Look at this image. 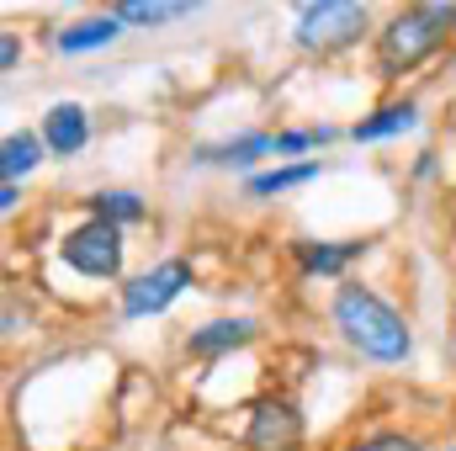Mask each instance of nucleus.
<instances>
[{
	"label": "nucleus",
	"mask_w": 456,
	"mask_h": 451,
	"mask_svg": "<svg viewBox=\"0 0 456 451\" xmlns=\"http://www.w3.org/2000/svg\"><path fill=\"white\" fill-rule=\"evenodd\" d=\"M255 335H260V324H255L249 314H224V319L197 324L191 335L181 340V350H186L191 361H224V356H233V350L255 345Z\"/></svg>",
	"instance_id": "10"
},
{
	"label": "nucleus",
	"mask_w": 456,
	"mask_h": 451,
	"mask_svg": "<svg viewBox=\"0 0 456 451\" xmlns=\"http://www.w3.org/2000/svg\"><path fill=\"white\" fill-rule=\"evenodd\" d=\"M16 64H21V37H16V32H0V70L11 75Z\"/></svg>",
	"instance_id": "19"
},
{
	"label": "nucleus",
	"mask_w": 456,
	"mask_h": 451,
	"mask_svg": "<svg viewBox=\"0 0 456 451\" xmlns=\"http://www.w3.org/2000/svg\"><path fill=\"white\" fill-rule=\"evenodd\" d=\"M37 133H43V144H48V160H75V154L91 149L96 122H91V107H86V102H53V107L43 112V122H37Z\"/></svg>",
	"instance_id": "9"
},
{
	"label": "nucleus",
	"mask_w": 456,
	"mask_h": 451,
	"mask_svg": "<svg viewBox=\"0 0 456 451\" xmlns=\"http://www.w3.org/2000/svg\"><path fill=\"white\" fill-rule=\"evenodd\" d=\"M446 451H456V447H446Z\"/></svg>",
	"instance_id": "22"
},
{
	"label": "nucleus",
	"mask_w": 456,
	"mask_h": 451,
	"mask_svg": "<svg viewBox=\"0 0 456 451\" xmlns=\"http://www.w3.org/2000/svg\"><path fill=\"white\" fill-rule=\"evenodd\" d=\"M43 160H48L43 133H37V127H16V133H5V144H0V181H27Z\"/></svg>",
	"instance_id": "15"
},
{
	"label": "nucleus",
	"mask_w": 456,
	"mask_h": 451,
	"mask_svg": "<svg viewBox=\"0 0 456 451\" xmlns=\"http://www.w3.org/2000/svg\"><path fill=\"white\" fill-rule=\"evenodd\" d=\"M53 255H59V266H69V271L86 276V282H122L127 234L117 224H102V218H80L75 228L59 234Z\"/></svg>",
	"instance_id": "4"
},
{
	"label": "nucleus",
	"mask_w": 456,
	"mask_h": 451,
	"mask_svg": "<svg viewBox=\"0 0 456 451\" xmlns=\"http://www.w3.org/2000/svg\"><path fill=\"white\" fill-rule=\"evenodd\" d=\"M377 37V16L361 0H303L292 11V48L308 59H335Z\"/></svg>",
	"instance_id": "3"
},
{
	"label": "nucleus",
	"mask_w": 456,
	"mask_h": 451,
	"mask_svg": "<svg viewBox=\"0 0 456 451\" xmlns=\"http://www.w3.org/2000/svg\"><path fill=\"white\" fill-rule=\"evenodd\" d=\"M330 324L340 330V340L371 366H403L414 356V324L366 282L345 276L330 298Z\"/></svg>",
	"instance_id": "1"
},
{
	"label": "nucleus",
	"mask_w": 456,
	"mask_h": 451,
	"mask_svg": "<svg viewBox=\"0 0 456 451\" xmlns=\"http://www.w3.org/2000/svg\"><path fill=\"white\" fill-rule=\"evenodd\" d=\"M436 160H441V154H436V149H425V154L414 160V181H436V170H441Z\"/></svg>",
	"instance_id": "21"
},
{
	"label": "nucleus",
	"mask_w": 456,
	"mask_h": 451,
	"mask_svg": "<svg viewBox=\"0 0 456 451\" xmlns=\"http://www.w3.org/2000/svg\"><path fill=\"white\" fill-rule=\"evenodd\" d=\"M345 451H430L414 430H398V425H377V430H361Z\"/></svg>",
	"instance_id": "18"
},
{
	"label": "nucleus",
	"mask_w": 456,
	"mask_h": 451,
	"mask_svg": "<svg viewBox=\"0 0 456 451\" xmlns=\"http://www.w3.org/2000/svg\"><path fill=\"white\" fill-rule=\"evenodd\" d=\"M191 282H197V266H191L186 255H165V260H154L149 271H138V276H127V282L117 287V314H122L127 324L159 319Z\"/></svg>",
	"instance_id": "5"
},
{
	"label": "nucleus",
	"mask_w": 456,
	"mask_h": 451,
	"mask_svg": "<svg viewBox=\"0 0 456 451\" xmlns=\"http://www.w3.org/2000/svg\"><path fill=\"white\" fill-rule=\"evenodd\" d=\"M186 160L202 165V170H249V176H255L260 160H276V133L255 127V133H233L224 144H197Z\"/></svg>",
	"instance_id": "8"
},
{
	"label": "nucleus",
	"mask_w": 456,
	"mask_h": 451,
	"mask_svg": "<svg viewBox=\"0 0 456 451\" xmlns=\"http://www.w3.org/2000/svg\"><path fill=\"white\" fill-rule=\"evenodd\" d=\"M16 208H21V181H0V213L11 218Z\"/></svg>",
	"instance_id": "20"
},
{
	"label": "nucleus",
	"mask_w": 456,
	"mask_h": 451,
	"mask_svg": "<svg viewBox=\"0 0 456 451\" xmlns=\"http://www.w3.org/2000/svg\"><path fill=\"white\" fill-rule=\"evenodd\" d=\"M419 127V102L414 96H398V102H382L377 112L355 117L350 122V144H387V138H403V133H414Z\"/></svg>",
	"instance_id": "11"
},
{
	"label": "nucleus",
	"mask_w": 456,
	"mask_h": 451,
	"mask_svg": "<svg viewBox=\"0 0 456 451\" xmlns=\"http://www.w3.org/2000/svg\"><path fill=\"white\" fill-rule=\"evenodd\" d=\"M127 27L117 21L112 11H96V16H80V21H64L59 32H53V48L64 53V59H75V53H102V48H112L117 37H122Z\"/></svg>",
	"instance_id": "12"
},
{
	"label": "nucleus",
	"mask_w": 456,
	"mask_h": 451,
	"mask_svg": "<svg viewBox=\"0 0 456 451\" xmlns=\"http://www.w3.org/2000/svg\"><path fill=\"white\" fill-rule=\"evenodd\" d=\"M287 255H292L297 276H308V282H314V276L345 282V271L371 255V239H292Z\"/></svg>",
	"instance_id": "7"
},
{
	"label": "nucleus",
	"mask_w": 456,
	"mask_h": 451,
	"mask_svg": "<svg viewBox=\"0 0 456 451\" xmlns=\"http://www.w3.org/2000/svg\"><path fill=\"white\" fill-rule=\"evenodd\" d=\"M330 165L324 160H297V165H271V170H255V176H244V197L249 202H271V197H287V192H297V186H308V181H319Z\"/></svg>",
	"instance_id": "13"
},
{
	"label": "nucleus",
	"mask_w": 456,
	"mask_h": 451,
	"mask_svg": "<svg viewBox=\"0 0 456 451\" xmlns=\"http://www.w3.org/2000/svg\"><path fill=\"white\" fill-rule=\"evenodd\" d=\"M86 218H102V224H117V228H133L149 218V197L133 192V186H102L86 197Z\"/></svg>",
	"instance_id": "14"
},
{
	"label": "nucleus",
	"mask_w": 456,
	"mask_h": 451,
	"mask_svg": "<svg viewBox=\"0 0 456 451\" xmlns=\"http://www.w3.org/2000/svg\"><path fill=\"white\" fill-rule=\"evenodd\" d=\"M112 16L122 27H170V21H186V16H197V5L191 0H117Z\"/></svg>",
	"instance_id": "16"
},
{
	"label": "nucleus",
	"mask_w": 456,
	"mask_h": 451,
	"mask_svg": "<svg viewBox=\"0 0 456 451\" xmlns=\"http://www.w3.org/2000/svg\"><path fill=\"white\" fill-rule=\"evenodd\" d=\"M335 138H340V127H281V133H276V160H292V165H297V154L324 149V144H335Z\"/></svg>",
	"instance_id": "17"
},
{
	"label": "nucleus",
	"mask_w": 456,
	"mask_h": 451,
	"mask_svg": "<svg viewBox=\"0 0 456 451\" xmlns=\"http://www.w3.org/2000/svg\"><path fill=\"white\" fill-rule=\"evenodd\" d=\"M308 447V420L292 393H260L244 420V447L239 451H303Z\"/></svg>",
	"instance_id": "6"
},
{
	"label": "nucleus",
	"mask_w": 456,
	"mask_h": 451,
	"mask_svg": "<svg viewBox=\"0 0 456 451\" xmlns=\"http://www.w3.org/2000/svg\"><path fill=\"white\" fill-rule=\"evenodd\" d=\"M456 32V5L446 0H419V5H403L393 11L377 37H371V64H377V80H403L414 75L419 64H430Z\"/></svg>",
	"instance_id": "2"
}]
</instances>
